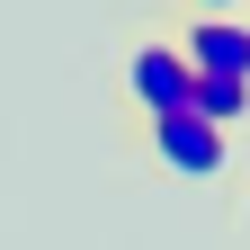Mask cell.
<instances>
[{
  "instance_id": "cell-1",
  "label": "cell",
  "mask_w": 250,
  "mask_h": 250,
  "mask_svg": "<svg viewBox=\"0 0 250 250\" xmlns=\"http://www.w3.org/2000/svg\"><path fill=\"white\" fill-rule=\"evenodd\" d=\"M143 143H152V161H161L170 179H224V161H232V134H214V125L188 116V107L143 116Z\"/></svg>"
},
{
  "instance_id": "cell-2",
  "label": "cell",
  "mask_w": 250,
  "mask_h": 250,
  "mask_svg": "<svg viewBox=\"0 0 250 250\" xmlns=\"http://www.w3.org/2000/svg\"><path fill=\"white\" fill-rule=\"evenodd\" d=\"M188 54L170 45V36H143L134 54H125V99H134L143 116H170V107H188Z\"/></svg>"
},
{
  "instance_id": "cell-3",
  "label": "cell",
  "mask_w": 250,
  "mask_h": 250,
  "mask_svg": "<svg viewBox=\"0 0 250 250\" xmlns=\"http://www.w3.org/2000/svg\"><path fill=\"white\" fill-rule=\"evenodd\" d=\"M170 45L188 54L197 81H250V18H188Z\"/></svg>"
},
{
  "instance_id": "cell-4",
  "label": "cell",
  "mask_w": 250,
  "mask_h": 250,
  "mask_svg": "<svg viewBox=\"0 0 250 250\" xmlns=\"http://www.w3.org/2000/svg\"><path fill=\"white\" fill-rule=\"evenodd\" d=\"M188 116H206L214 134H232L250 116V81H188Z\"/></svg>"
},
{
  "instance_id": "cell-5",
  "label": "cell",
  "mask_w": 250,
  "mask_h": 250,
  "mask_svg": "<svg viewBox=\"0 0 250 250\" xmlns=\"http://www.w3.org/2000/svg\"><path fill=\"white\" fill-rule=\"evenodd\" d=\"M197 18H250V0H188Z\"/></svg>"
},
{
  "instance_id": "cell-6",
  "label": "cell",
  "mask_w": 250,
  "mask_h": 250,
  "mask_svg": "<svg viewBox=\"0 0 250 250\" xmlns=\"http://www.w3.org/2000/svg\"><path fill=\"white\" fill-rule=\"evenodd\" d=\"M241 241H250V206H241Z\"/></svg>"
}]
</instances>
